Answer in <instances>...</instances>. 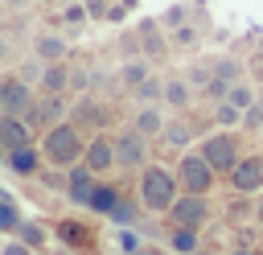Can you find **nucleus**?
Masks as SVG:
<instances>
[{
    "label": "nucleus",
    "mask_w": 263,
    "mask_h": 255,
    "mask_svg": "<svg viewBox=\"0 0 263 255\" xmlns=\"http://www.w3.org/2000/svg\"><path fill=\"white\" fill-rule=\"evenodd\" d=\"M255 226L263 230V193H259V206H255Z\"/></svg>",
    "instance_id": "ea45409f"
},
{
    "label": "nucleus",
    "mask_w": 263,
    "mask_h": 255,
    "mask_svg": "<svg viewBox=\"0 0 263 255\" xmlns=\"http://www.w3.org/2000/svg\"><path fill=\"white\" fill-rule=\"evenodd\" d=\"M82 4H86L90 21H107V12H111V0H82Z\"/></svg>",
    "instance_id": "4c0bfd02"
},
{
    "label": "nucleus",
    "mask_w": 263,
    "mask_h": 255,
    "mask_svg": "<svg viewBox=\"0 0 263 255\" xmlns=\"http://www.w3.org/2000/svg\"><path fill=\"white\" fill-rule=\"evenodd\" d=\"M37 90H33V82H25L21 74H4V82H0V115H29L33 107H37Z\"/></svg>",
    "instance_id": "423d86ee"
},
{
    "label": "nucleus",
    "mask_w": 263,
    "mask_h": 255,
    "mask_svg": "<svg viewBox=\"0 0 263 255\" xmlns=\"http://www.w3.org/2000/svg\"><path fill=\"white\" fill-rule=\"evenodd\" d=\"M164 103H148V107H136L132 111V128L140 132V136H148V140H160V132H164Z\"/></svg>",
    "instance_id": "4468645a"
},
{
    "label": "nucleus",
    "mask_w": 263,
    "mask_h": 255,
    "mask_svg": "<svg viewBox=\"0 0 263 255\" xmlns=\"http://www.w3.org/2000/svg\"><path fill=\"white\" fill-rule=\"evenodd\" d=\"M210 66H214V78H226V82H242V62H238V58L222 53V58H214Z\"/></svg>",
    "instance_id": "c756f323"
},
{
    "label": "nucleus",
    "mask_w": 263,
    "mask_h": 255,
    "mask_svg": "<svg viewBox=\"0 0 263 255\" xmlns=\"http://www.w3.org/2000/svg\"><path fill=\"white\" fill-rule=\"evenodd\" d=\"M259 136H263V128H259Z\"/></svg>",
    "instance_id": "a18cd8bd"
},
{
    "label": "nucleus",
    "mask_w": 263,
    "mask_h": 255,
    "mask_svg": "<svg viewBox=\"0 0 263 255\" xmlns=\"http://www.w3.org/2000/svg\"><path fill=\"white\" fill-rule=\"evenodd\" d=\"M4 4H8V8H25L29 0H4Z\"/></svg>",
    "instance_id": "a19ab883"
},
{
    "label": "nucleus",
    "mask_w": 263,
    "mask_h": 255,
    "mask_svg": "<svg viewBox=\"0 0 263 255\" xmlns=\"http://www.w3.org/2000/svg\"><path fill=\"white\" fill-rule=\"evenodd\" d=\"M95 185H99V173H95V169H86V165L66 169V202H70V206H82V210H86Z\"/></svg>",
    "instance_id": "ddd939ff"
},
{
    "label": "nucleus",
    "mask_w": 263,
    "mask_h": 255,
    "mask_svg": "<svg viewBox=\"0 0 263 255\" xmlns=\"http://www.w3.org/2000/svg\"><path fill=\"white\" fill-rule=\"evenodd\" d=\"M21 144H33V128L25 115H0V148L12 152Z\"/></svg>",
    "instance_id": "2eb2a0df"
},
{
    "label": "nucleus",
    "mask_w": 263,
    "mask_h": 255,
    "mask_svg": "<svg viewBox=\"0 0 263 255\" xmlns=\"http://www.w3.org/2000/svg\"><path fill=\"white\" fill-rule=\"evenodd\" d=\"M127 255H156V251H148V247H144V251H127Z\"/></svg>",
    "instance_id": "79ce46f5"
},
{
    "label": "nucleus",
    "mask_w": 263,
    "mask_h": 255,
    "mask_svg": "<svg viewBox=\"0 0 263 255\" xmlns=\"http://www.w3.org/2000/svg\"><path fill=\"white\" fill-rule=\"evenodd\" d=\"M58 21H62V29H82V25L90 21V12H86V4H82V0H70V4L58 12Z\"/></svg>",
    "instance_id": "c85d7f7f"
},
{
    "label": "nucleus",
    "mask_w": 263,
    "mask_h": 255,
    "mask_svg": "<svg viewBox=\"0 0 263 255\" xmlns=\"http://www.w3.org/2000/svg\"><path fill=\"white\" fill-rule=\"evenodd\" d=\"M164 218H168V226L205 230V226H210V218H214V206H210V197H205V193H181V197H177V206H173Z\"/></svg>",
    "instance_id": "39448f33"
},
{
    "label": "nucleus",
    "mask_w": 263,
    "mask_h": 255,
    "mask_svg": "<svg viewBox=\"0 0 263 255\" xmlns=\"http://www.w3.org/2000/svg\"><path fill=\"white\" fill-rule=\"evenodd\" d=\"M16 74H21L25 82H41V78H45V62H41L37 53H29V58L21 62V70H16Z\"/></svg>",
    "instance_id": "72a5a7b5"
},
{
    "label": "nucleus",
    "mask_w": 263,
    "mask_h": 255,
    "mask_svg": "<svg viewBox=\"0 0 263 255\" xmlns=\"http://www.w3.org/2000/svg\"><path fill=\"white\" fill-rule=\"evenodd\" d=\"M144 214H148V210H140L132 197H119V206L111 210V222H115V226H136Z\"/></svg>",
    "instance_id": "cd10ccee"
},
{
    "label": "nucleus",
    "mask_w": 263,
    "mask_h": 255,
    "mask_svg": "<svg viewBox=\"0 0 263 255\" xmlns=\"http://www.w3.org/2000/svg\"><path fill=\"white\" fill-rule=\"evenodd\" d=\"M0 255H37V251H33V247H25L21 239H8V243L0 247Z\"/></svg>",
    "instance_id": "58836bf2"
},
{
    "label": "nucleus",
    "mask_w": 263,
    "mask_h": 255,
    "mask_svg": "<svg viewBox=\"0 0 263 255\" xmlns=\"http://www.w3.org/2000/svg\"><path fill=\"white\" fill-rule=\"evenodd\" d=\"M33 53H37L45 66H53V62H66V58H70L66 33H41V37L33 41Z\"/></svg>",
    "instance_id": "6ab92c4d"
},
{
    "label": "nucleus",
    "mask_w": 263,
    "mask_h": 255,
    "mask_svg": "<svg viewBox=\"0 0 263 255\" xmlns=\"http://www.w3.org/2000/svg\"><path fill=\"white\" fill-rule=\"evenodd\" d=\"M226 185L238 193V197H255L263 193V152H251L234 165V173L226 177Z\"/></svg>",
    "instance_id": "6e6552de"
},
{
    "label": "nucleus",
    "mask_w": 263,
    "mask_h": 255,
    "mask_svg": "<svg viewBox=\"0 0 263 255\" xmlns=\"http://www.w3.org/2000/svg\"><path fill=\"white\" fill-rule=\"evenodd\" d=\"M177 177H181V193H205V197H210V189L222 181V177L214 173V165H210L201 152L177 156Z\"/></svg>",
    "instance_id": "20e7f679"
},
{
    "label": "nucleus",
    "mask_w": 263,
    "mask_h": 255,
    "mask_svg": "<svg viewBox=\"0 0 263 255\" xmlns=\"http://www.w3.org/2000/svg\"><path fill=\"white\" fill-rule=\"evenodd\" d=\"M41 90H53V95H70V90H74V70H70V62H53V66H45Z\"/></svg>",
    "instance_id": "5701e85b"
},
{
    "label": "nucleus",
    "mask_w": 263,
    "mask_h": 255,
    "mask_svg": "<svg viewBox=\"0 0 263 255\" xmlns=\"http://www.w3.org/2000/svg\"><path fill=\"white\" fill-rule=\"evenodd\" d=\"M193 82L185 78V74H168L164 78V107H173V111H189L193 107Z\"/></svg>",
    "instance_id": "a211bd4d"
},
{
    "label": "nucleus",
    "mask_w": 263,
    "mask_h": 255,
    "mask_svg": "<svg viewBox=\"0 0 263 255\" xmlns=\"http://www.w3.org/2000/svg\"><path fill=\"white\" fill-rule=\"evenodd\" d=\"M189 4H168L164 12H160V25H164V33H173V29H181V25H189Z\"/></svg>",
    "instance_id": "7c9ffc66"
},
{
    "label": "nucleus",
    "mask_w": 263,
    "mask_h": 255,
    "mask_svg": "<svg viewBox=\"0 0 263 255\" xmlns=\"http://www.w3.org/2000/svg\"><path fill=\"white\" fill-rule=\"evenodd\" d=\"M242 123H247V111H242V107H234L230 99L214 107V128H226V132H238Z\"/></svg>",
    "instance_id": "a878e982"
},
{
    "label": "nucleus",
    "mask_w": 263,
    "mask_h": 255,
    "mask_svg": "<svg viewBox=\"0 0 263 255\" xmlns=\"http://www.w3.org/2000/svg\"><path fill=\"white\" fill-rule=\"evenodd\" d=\"M115 160H119V169H136V173H144L152 160H148V136H140L132 123L115 136Z\"/></svg>",
    "instance_id": "0eeeda50"
},
{
    "label": "nucleus",
    "mask_w": 263,
    "mask_h": 255,
    "mask_svg": "<svg viewBox=\"0 0 263 255\" xmlns=\"http://www.w3.org/2000/svg\"><path fill=\"white\" fill-rule=\"evenodd\" d=\"M119 197H123V193H119V185L99 177V185H95V193H90V206H86V210H95L99 218H111V210L119 206Z\"/></svg>",
    "instance_id": "412c9836"
},
{
    "label": "nucleus",
    "mask_w": 263,
    "mask_h": 255,
    "mask_svg": "<svg viewBox=\"0 0 263 255\" xmlns=\"http://www.w3.org/2000/svg\"><path fill=\"white\" fill-rule=\"evenodd\" d=\"M255 107H259V111H263V90H259V103H255Z\"/></svg>",
    "instance_id": "c03bdc74"
},
{
    "label": "nucleus",
    "mask_w": 263,
    "mask_h": 255,
    "mask_svg": "<svg viewBox=\"0 0 263 255\" xmlns=\"http://www.w3.org/2000/svg\"><path fill=\"white\" fill-rule=\"evenodd\" d=\"M197 152L214 165V173H218V177H230V173H234V165L242 160V152H238V136H234V132H226V128H214V132L197 144Z\"/></svg>",
    "instance_id": "7ed1b4c3"
},
{
    "label": "nucleus",
    "mask_w": 263,
    "mask_h": 255,
    "mask_svg": "<svg viewBox=\"0 0 263 255\" xmlns=\"http://www.w3.org/2000/svg\"><path fill=\"white\" fill-rule=\"evenodd\" d=\"M168 41H173V45H181V49H193V45L201 41V29H197V21H189V25L173 29V33H168Z\"/></svg>",
    "instance_id": "2f4dec72"
},
{
    "label": "nucleus",
    "mask_w": 263,
    "mask_h": 255,
    "mask_svg": "<svg viewBox=\"0 0 263 255\" xmlns=\"http://www.w3.org/2000/svg\"><path fill=\"white\" fill-rule=\"evenodd\" d=\"M164 247H168L173 255H197V251H201V230H189V226H168Z\"/></svg>",
    "instance_id": "aec40b11"
},
{
    "label": "nucleus",
    "mask_w": 263,
    "mask_h": 255,
    "mask_svg": "<svg viewBox=\"0 0 263 255\" xmlns=\"http://www.w3.org/2000/svg\"><path fill=\"white\" fill-rule=\"evenodd\" d=\"M21 222H25V214H21V202L4 189L0 193V230H4V239H12L16 230H21Z\"/></svg>",
    "instance_id": "b1692460"
},
{
    "label": "nucleus",
    "mask_w": 263,
    "mask_h": 255,
    "mask_svg": "<svg viewBox=\"0 0 263 255\" xmlns=\"http://www.w3.org/2000/svg\"><path fill=\"white\" fill-rule=\"evenodd\" d=\"M74 123L78 128H90V132H103L111 123V107L99 95H78L74 99Z\"/></svg>",
    "instance_id": "f8f14e48"
},
{
    "label": "nucleus",
    "mask_w": 263,
    "mask_h": 255,
    "mask_svg": "<svg viewBox=\"0 0 263 255\" xmlns=\"http://www.w3.org/2000/svg\"><path fill=\"white\" fill-rule=\"evenodd\" d=\"M41 152H45L49 169H74L86 156V136H82V128L74 119H62L41 136Z\"/></svg>",
    "instance_id": "f03ea898"
},
{
    "label": "nucleus",
    "mask_w": 263,
    "mask_h": 255,
    "mask_svg": "<svg viewBox=\"0 0 263 255\" xmlns=\"http://www.w3.org/2000/svg\"><path fill=\"white\" fill-rule=\"evenodd\" d=\"M12 239H21L25 247H33V251L41 255V251H49V239H53V226H45V222H33V218H25V222H21V230H16Z\"/></svg>",
    "instance_id": "4be33fe9"
},
{
    "label": "nucleus",
    "mask_w": 263,
    "mask_h": 255,
    "mask_svg": "<svg viewBox=\"0 0 263 255\" xmlns=\"http://www.w3.org/2000/svg\"><path fill=\"white\" fill-rule=\"evenodd\" d=\"M132 99H136V107H148V103H164V78H144L136 90H132Z\"/></svg>",
    "instance_id": "bb28decb"
},
{
    "label": "nucleus",
    "mask_w": 263,
    "mask_h": 255,
    "mask_svg": "<svg viewBox=\"0 0 263 255\" xmlns=\"http://www.w3.org/2000/svg\"><path fill=\"white\" fill-rule=\"evenodd\" d=\"M45 152H41V144H21V148H12V152H4V169L8 173H16V177H41L45 173Z\"/></svg>",
    "instance_id": "9b49d317"
},
{
    "label": "nucleus",
    "mask_w": 263,
    "mask_h": 255,
    "mask_svg": "<svg viewBox=\"0 0 263 255\" xmlns=\"http://www.w3.org/2000/svg\"><path fill=\"white\" fill-rule=\"evenodd\" d=\"M160 144H164V152L185 156L189 144H193V123H189V119H168L164 132H160Z\"/></svg>",
    "instance_id": "dca6fc26"
},
{
    "label": "nucleus",
    "mask_w": 263,
    "mask_h": 255,
    "mask_svg": "<svg viewBox=\"0 0 263 255\" xmlns=\"http://www.w3.org/2000/svg\"><path fill=\"white\" fill-rule=\"evenodd\" d=\"M185 78H189L197 90H205V86H210V78H214V66H210V62H197V66H189V74H185Z\"/></svg>",
    "instance_id": "c9c22d12"
},
{
    "label": "nucleus",
    "mask_w": 263,
    "mask_h": 255,
    "mask_svg": "<svg viewBox=\"0 0 263 255\" xmlns=\"http://www.w3.org/2000/svg\"><path fill=\"white\" fill-rule=\"evenodd\" d=\"M127 12H136V0H115V4H111V12H107V21L115 25V21H123Z\"/></svg>",
    "instance_id": "e433bc0d"
},
{
    "label": "nucleus",
    "mask_w": 263,
    "mask_h": 255,
    "mask_svg": "<svg viewBox=\"0 0 263 255\" xmlns=\"http://www.w3.org/2000/svg\"><path fill=\"white\" fill-rule=\"evenodd\" d=\"M144 78H152V66H148V58H123V66H119V82H123L127 90H136Z\"/></svg>",
    "instance_id": "393cba45"
},
{
    "label": "nucleus",
    "mask_w": 263,
    "mask_h": 255,
    "mask_svg": "<svg viewBox=\"0 0 263 255\" xmlns=\"http://www.w3.org/2000/svg\"><path fill=\"white\" fill-rule=\"evenodd\" d=\"M230 255H259V251H242V247H238V251H230Z\"/></svg>",
    "instance_id": "37998d69"
},
{
    "label": "nucleus",
    "mask_w": 263,
    "mask_h": 255,
    "mask_svg": "<svg viewBox=\"0 0 263 255\" xmlns=\"http://www.w3.org/2000/svg\"><path fill=\"white\" fill-rule=\"evenodd\" d=\"M82 165L95 169L99 177H107L111 169H119V160H115V136L90 132V136H86V156H82Z\"/></svg>",
    "instance_id": "9d476101"
},
{
    "label": "nucleus",
    "mask_w": 263,
    "mask_h": 255,
    "mask_svg": "<svg viewBox=\"0 0 263 255\" xmlns=\"http://www.w3.org/2000/svg\"><path fill=\"white\" fill-rule=\"evenodd\" d=\"M53 243H62L66 251H78V255H86V251L99 247L95 230H90L82 218H58V222H53Z\"/></svg>",
    "instance_id": "1a4fd4ad"
},
{
    "label": "nucleus",
    "mask_w": 263,
    "mask_h": 255,
    "mask_svg": "<svg viewBox=\"0 0 263 255\" xmlns=\"http://www.w3.org/2000/svg\"><path fill=\"white\" fill-rule=\"evenodd\" d=\"M230 103H234V107H242V111H251V107L259 103V95H255V90H251V82L242 78V82H234V86H230Z\"/></svg>",
    "instance_id": "473e14b6"
},
{
    "label": "nucleus",
    "mask_w": 263,
    "mask_h": 255,
    "mask_svg": "<svg viewBox=\"0 0 263 255\" xmlns=\"http://www.w3.org/2000/svg\"><path fill=\"white\" fill-rule=\"evenodd\" d=\"M115 243H119V251H123V255H127V251H144V239H140V230H136V226H119Z\"/></svg>",
    "instance_id": "f704fd0d"
},
{
    "label": "nucleus",
    "mask_w": 263,
    "mask_h": 255,
    "mask_svg": "<svg viewBox=\"0 0 263 255\" xmlns=\"http://www.w3.org/2000/svg\"><path fill=\"white\" fill-rule=\"evenodd\" d=\"M181 197V177H177V165H164V160H152L144 173H140V206L156 218H164Z\"/></svg>",
    "instance_id": "f257e3e1"
},
{
    "label": "nucleus",
    "mask_w": 263,
    "mask_h": 255,
    "mask_svg": "<svg viewBox=\"0 0 263 255\" xmlns=\"http://www.w3.org/2000/svg\"><path fill=\"white\" fill-rule=\"evenodd\" d=\"M160 29H164V25H160V21H152V16L136 25V37H140V49H144V58H148V62H152V58H164V49H168V41H164V33H160Z\"/></svg>",
    "instance_id": "f3484780"
}]
</instances>
